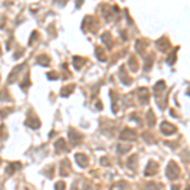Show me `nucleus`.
Returning <instances> with one entry per match:
<instances>
[{"label": "nucleus", "instance_id": "2", "mask_svg": "<svg viewBox=\"0 0 190 190\" xmlns=\"http://www.w3.org/2000/svg\"><path fill=\"white\" fill-rule=\"evenodd\" d=\"M27 124H28V125H31L32 128H38V127L41 125V122L38 121L37 118H34V119H32V121H28V122H27Z\"/></svg>", "mask_w": 190, "mask_h": 190}, {"label": "nucleus", "instance_id": "4", "mask_svg": "<svg viewBox=\"0 0 190 190\" xmlns=\"http://www.w3.org/2000/svg\"><path fill=\"white\" fill-rule=\"evenodd\" d=\"M58 185L56 186V190H63V188H65V185H63V183H57Z\"/></svg>", "mask_w": 190, "mask_h": 190}, {"label": "nucleus", "instance_id": "3", "mask_svg": "<svg viewBox=\"0 0 190 190\" xmlns=\"http://www.w3.org/2000/svg\"><path fill=\"white\" fill-rule=\"evenodd\" d=\"M72 89H74V86H71V85H70V86H67V87H65V89H62V90H61V94H62L63 96H66L70 91H71Z\"/></svg>", "mask_w": 190, "mask_h": 190}, {"label": "nucleus", "instance_id": "1", "mask_svg": "<svg viewBox=\"0 0 190 190\" xmlns=\"http://www.w3.org/2000/svg\"><path fill=\"white\" fill-rule=\"evenodd\" d=\"M37 61H38V63H42L43 66H47L49 62V58L47 56H45V55H42V56H39L37 58Z\"/></svg>", "mask_w": 190, "mask_h": 190}]
</instances>
